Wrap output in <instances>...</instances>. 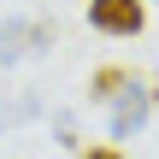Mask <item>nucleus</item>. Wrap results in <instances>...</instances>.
<instances>
[{
	"mask_svg": "<svg viewBox=\"0 0 159 159\" xmlns=\"http://www.w3.org/2000/svg\"><path fill=\"white\" fill-rule=\"evenodd\" d=\"M89 24L100 35H142L148 30V0H89Z\"/></svg>",
	"mask_w": 159,
	"mask_h": 159,
	"instance_id": "obj_1",
	"label": "nucleus"
},
{
	"mask_svg": "<svg viewBox=\"0 0 159 159\" xmlns=\"http://www.w3.org/2000/svg\"><path fill=\"white\" fill-rule=\"evenodd\" d=\"M106 112H112V136H136V130L148 124V112H153V106H148L142 83H130L124 94H112V100H106Z\"/></svg>",
	"mask_w": 159,
	"mask_h": 159,
	"instance_id": "obj_2",
	"label": "nucleus"
},
{
	"mask_svg": "<svg viewBox=\"0 0 159 159\" xmlns=\"http://www.w3.org/2000/svg\"><path fill=\"white\" fill-rule=\"evenodd\" d=\"M30 41H53V24H24V18L0 24V65L24 59V53H30Z\"/></svg>",
	"mask_w": 159,
	"mask_h": 159,
	"instance_id": "obj_3",
	"label": "nucleus"
},
{
	"mask_svg": "<svg viewBox=\"0 0 159 159\" xmlns=\"http://www.w3.org/2000/svg\"><path fill=\"white\" fill-rule=\"evenodd\" d=\"M130 83H136V77H130L124 65H106V71H94V83H89V94H94V100L106 106V100H112V94H124Z\"/></svg>",
	"mask_w": 159,
	"mask_h": 159,
	"instance_id": "obj_4",
	"label": "nucleus"
},
{
	"mask_svg": "<svg viewBox=\"0 0 159 159\" xmlns=\"http://www.w3.org/2000/svg\"><path fill=\"white\" fill-rule=\"evenodd\" d=\"M77 159H124V153H118V148H83Z\"/></svg>",
	"mask_w": 159,
	"mask_h": 159,
	"instance_id": "obj_5",
	"label": "nucleus"
}]
</instances>
